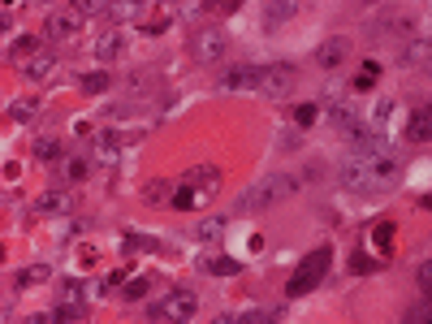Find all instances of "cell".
Instances as JSON below:
<instances>
[{
	"label": "cell",
	"instance_id": "1",
	"mask_svg": "<svg viewBox=\"0 0 432 324\" xmlns=\"http://www.w3.org/2000/svg\"><path fill=\"white\" fill-rule=\"evenodd\" d=\"M298 190V182L294 178H286V173H272V178H264V182H256L251 190H242V199L234 204V212H268L277 199H286V195H294Z\"/></svg>",
	"mask_w": 432,
	"mask_h": 324
},
{
	"label": "cell",
	"instance_id": "2",
	"mask_svg": "<svg viewBox=\"0 0 432 324\" xmlns=\"http://www.w3.org/2000/svg\"><path fill=\"white\" fill-rule=\"evenodd\" d=\"M199 311V294L190 290V286H177V290H169L160 303H151L143 316L147 320H190Z\"/></svg>",
	"mask_w": 432,
	"mask_h": 324
},
{
	"label": "cell",
	"instance_id": "3",
	"mask_svg": "<svg viewBox=\"0 0 432 324\" xmlns=\"http://www.w3.org/2000/svg\"><path fill=\"white\" fill-rule=\"evenodd\" d=\"M328 260H333V251H328V246H320V251H312V255H302V264H298V272L290 277L286 294H290V298H298V294H312V290L324 281Z\"/></svg>",
	"mask_w": 432,
	"mask_h": 324
},
{
	"label": "cell",
	"instance_id": "4",
	"mask_svg": "<svg viewBox=\"0 0 432 324\" xmlns=\"http://www.w3.org/2000/svg\"><path fill=\"white\" fill-rule=\"evenodd\" d=\"M256 83H260V65H234V69H225L216 78V91L234 95V91H251Z\"/></svg>",
	"mask_w": 432,
	"mask_h": 324
},
{
	"label": "cell",
	"instance_id": "5",
	"mask_svg": "<svg viewBox=\"0 0 432 324\" xmlns=\"http://www.w3.org/2000/svg\"><path fill=\"white\" fill-rule=\"evenodd\" d=\"M225 48H230V39H225L216 27H208V31H199V35H195L190 52H195V61H221V57H225Z\"/></svg>",
	"mask_w": 432,
	"mask_h": 324
},
{
	"label": "cell",
	"instance_id": "6",
	"mask_svg": "<svg viewBox=\"0 0 432 324\" xmlns=\"http://www.w3.org/2000/svg\"><path fill=\"white\" fill-rule=\"evenodd\" d=\"M342 186H346V190H354V195H372V190H376L372 169H368V160H363V156H354L350 164H342Z\"/></svg>",
	"mask_w": 432,
	"mask_h": 324
},
{
	"label": "cell",
	"instance_id": "7",
	"mask_svg": "<svg viewBox=\"0 0 432 324\" xmlns=\"http://www.w3.org/2000/svg\"><path fill=\"white\" fill-rule=\"evenodd\" d=\"M264 95H286L294 87V69L290 65H260V83H256Z\"/></svg>",
	"mask_w": 432,
	"mask_h": 324
},
{
	"label": "cell",
	"instance_id": "8",
	"mask_svg": "<svg viewBox=\"0 0 432 324\" xmlns=\"http://www.w3.org/2000/svg\"><path fill=\"white\" fill-rule=\"evenodd\" d=\"M346 57H350V39H342V35H337V39H324V43L316 48V61H320L324 69H337Z\"/></svg>",
	"mask_w": 432,
	"mask_h": 324
},
{
	"label": "cell",
	"instance_id": "9",
	"mask_svg": "<svg viewBox=\"0 0 432 324\" xmlns=\"http://www.w3.org/2000/svg\"><path fill=\"white\" fill-rule=\"evenodd\" d=\"M186 186H195L199 195H216V190H221V173H216L212 164H199V169L186 173Z\"/></svg>",
	"mask_w": 432,
	"mask_h": 324
},
{
	"label": "cell",
	"instance_id": "10",
	"mask_svg": "<svg viewBox=\"0 0 432 324\" xmlns=\"http://www.w3.org/2000/svg\"><path fill=\"white\" fill-rule=\"evenodd\" d=\"M74 208V199L65 195V190H43L39 199H35V212H43V216H65Z\"/></svg>",
	"mask_w": 432,
	"mask_h": 324
},
{
	"label": "cell",
	"instance_id": "11",
	"mask_svg": "<svg viewBox=\"0 0 432 324\" xmlns=\"http://www.w3.org/2000/svg\"><path fill=\"white\" fill-rule=\"evenodd\" d=\"M74 31H78V17H74V13H53V17L43 22V35L48 39H69Z\"/></svg>",
	"mask_w": 432,
	"mask_h": 324
},
{
	"label": "cell",
	"instance_id": "12",
	"mask_svg": "<svg viewBox=\"0 0 432 324\" xmlns=\"http://www.w3.org/2000/svg\"><path fill=\"white\" fill-rule=\"evenodd\" d=\"M428 134H432V117H428V108H415L411 121H406V139H411V143H428Z\"/></svg>",
	"mask_w": 432,
	"mask_h": 324
},
{
	"label": "cell",
	"instance_id": "13",
	"mask_svg": "<svg viewBox=\"0 0 432 324\" xmlns=\"http://www.w3.org/2000/svg\"><path fill=\"white\" fill-rule=\"evenodd\" d=\"M199 268L208 272V277H234V272H238V260H230V255H203Z\"/></svg>",
	"mask_w": 432,
	"mask_h": 324
},
{
	"label": "cell",
	"instance_id": "14",
	"mask_svg": "<svg viewBox=\"0 0 432 324\" xmlns=\"http://www.w3.org/2000/svg\"><path fill=\"white\" fill-rule=\"evenodd\" d=\"M53 73H57V57L53 52H39V57H31L27 61V78H53Z\"/></svg>",
	"mask_w": 432,
	"mask_h": 324
},
{
	"label": "cell",
	"instance_id": "15",
	"mask_svg": "<svg viewBox=\"0 0 432 324\" xmlns=\"http://www.w3.org/2000/svg\"><path fill=\"white\" fill-rule=\"evenodd\" d=\"M169 204H173L177 212H195V208L203 204V195H199L195 186H186V182H182V186H177V190H173V199H169Z\"/></svg>",
	"mask_w": 432,
	"mask_h": 324
},
{
	"label": "cell",
	"instance_id": "16",
	"mask_svg": "<svg viewBox=\"0 0 432 324\" xmlns=\"http://www.w3.org/2000/svg\"><path fill=\"white\" fill-rule=\"evenodd\" d=\"M39 108H43L39 95H27V99H13V104H9V117H13V121H31Z\"/></svg>",
	"mask_w": 432,
	"mask_h": 324
},
{
	"label": "cell",
	"instance_id": "17",
	"mask_svg": "<svg viewBox=\"0 0 432 324\" xmlns=\"http://www.w3.org/2000/svg\"><path fill=\"white\" fill-rule=\"evenodd\" d=\"M35 160H43V164H53V160H61V143H57L53 134H43V139H35Z\"/></svg>",
	"mask_w": 432,
	"mask_h": 324
},
{
	"label": "cell",
	"instance_id": "18",
	"mask_svg": "<svg viewBox=\"0 0 432 324\" xmlns=\"http://www.w3.org/2000/svg\"><path fill=\"white\" fill-rule=\"evenodd\" d=\"M294 13H298V5H290V0H277V5H268L264 22H268V27H281V22H290Z\"/></svg>",
	"mask_w": 432,
	"mask_h": 324
},
{
	"label": "cell",
	"instance_id": "19",
	"mask_svg": "<svg viewBox=\"0 0 432 324\" xmlns=\"http://www.w3.org/2000/svg\"><path fill=\"white\" fill-rule=\"evenodd\" d=\"M95 57H99V61H113V57H121V35H117V31H109L104 39L95 43Z\"/></svg>",
	"mask_w": 432,
	"mask_h": 324
},
{
	"label": "cell",
	"instance_id": "20",
	"mask_svg": "<svg viewBox=\"0 0 432 324\" xmlns=\"http://www.w3.org/2000/svg\"><path fill=\"white\" fill-rule=\"evenodd\" d=\"M61 173L69 182H83L87 173H91V160H83V156H69V160H61Z\"/></svg>",
	"mask_w": 432,
	"mask_h": 324
},
{
	"label": "cell",
	"instance_id": "21",
	"mask_svg": "<svg viewBox=\"0 0 432 324\" xmlns=\"http://www.w3.org/2000/svg\"><path fill=\"white\" fill-rule=\"evenodd\" d=\"M225 225H230V220H225V216H208V220H203V225L195 230V238L212 242V238H221V234H225Z\"/></svg>",
	"mask_w": 432,
	"mask_h": 324
},
{
	"label": "cell",
	"instance_id": "22",
	"mask_svg": "<svg viewBox=\"0 0 432 324\" xmlns=\"http://www.w3.org/2000/svg\"><path fill=\"white\" fill-rule=\"evenodd\" d=\"M35 48H39V39H35V35H22V39H13V43H9V57H13V61H18V57H39Z\"/></svg>",
	"mask_w": 432,
	"mask_h": 324
},
{
	"label": "cell",
	"instance_id": "23",
	"mask_svg": "<svg viewBox=\"0 0 432 324\" xmlns=\"http://www.w3.org/2000/svg\"><path fill=\"white\" fill-rule=\"evenodd\" d=\"M78 87H83L87 95H99V91L113 87V78H109V73H87V78H78Z\"/></svg>",
	"mask_w": 432,
	"mask_h": 324
},
{
	"label": "cell",
	"instance_id": "24",
	"mask_svg": "<svg viewBox=\"0 0 432 324\" xmlns=\"http://www.w3.org/2000/svg\"><path fill=\"white\" fill-rule=\"evenodd\" d=\"M424 61H428V43H424V39H415V43L402 52V65H424Z\"/></svg>",
	"mask_w": 432,
	"mask_h": 324
},
{
	"label": "cell",
	"instance_id": "25",
	"mask_svg": "<svg viewBox=\"0 0 432 324\" xmlns=\"http://www.w3.org/2000/svg\"><path fill=\"white\" fill-rule=\"evenodd\" d=\"M48 277H53V268H48V264H35V268H27V272L18 277V286H35V281H48Z\"/></svg>",
	"mask_w": 432,
	"mask_h": 324
},
{
	"label": "cell",
	"instance_id": "26",
	"mask_svg": "<svg viewBox=\"0 0 432 324\" xmlns=\"http://www.w3.org/2000/svg\"><path fill=\"white\" fill-rule=\"evenodd\" d=\"M173 186L160 178V182H147V190H143V199H147V204H165V195H169Z\"/></svg>",
	"mask_w": 432,
	"mask_h": 324
},
{
	"label": "cell",
	"instance_id": "27",
	"mask_svg": "<svg viewBox=\"0 0 432 324\" xmlns=\"http://www.w3.org/2000/svg\"><path fill=\"white\" fill-rule=\"evenodd\" d=\"M372 234H376V238H372V242H376V246H380V251H385V246H389V242H393V225H389V220H380V225H376V230H372Z\"/></svg>",
	"mask_w": 432,
	"mask_h": 324
},
{
	"label": "cell",
	"instance_id": "28",
	"mask_svg": "<svg viewBox=\"0 0 432 324\" xmlns=\"http://www.w3.org/2000/svg\"><path fill=\"white\" fill-rule=\"evenodd\" d=\"M324 178H328V164H324V160H316V164L302 169V182H324Z\"/></svg>",
	"mask_w": 432,
	"mask_h": 324
},
{
	"label": "cell",
	"instance_id": "29",
	"mask_svg": "<svg viewBox=\"0 0 432 324\" xmlns=\"http://www.w3.org/2000/svg\"><path fill=\"white\" fill-rule=\"evenodd\" d=\"M350 272H372V260H368L363 251H359V255L350 251Z\"/></svg>",
	"mask_w": 432,
	"mask_h": 324
},
{
	"label": "cell",
	"instance_id": "30",
	"mask_svg": "<svg viewBox=\"0 0 432 324\" xmlns=\"http://www.w3.org/2000/svg\"><path fill=\"white\" fill-rule=\"evenodd\" d=\"M415 281H419V290H424V298H428V281H432V264H419V268H415Z\"/></svg>",
	"mask_w": 432,
	"mask_h": 324
},
{
	"label": "cell",
	"instance_id": "31",
	"mask_svg": "<svg viewBox=\"0 0 432 324\" xmlns=\"http://www.w3.org/2000/svg\"><path fill=\"white\" fill-rule=\"evenodd\" d=\"M316 117H320V108H316V104H302V108H298V126H312Z\"/></svg>",
	"mask_w": 432,
	"mask_h": 324
},
{
	"label": "cell",
	"instance_id": "32",
	"mask_svg": "<svg viewBox=\"0 0 432 324\" xmlns=\"http://www.w3.org/2000/svg\"><path fill=\"white\" fill-rule=\"evenodd\" d=\"M406 320H411V324H419V320H428V298H424V303H419V307H411V311H406Z\"/></svg>",
	"mask_w": 432,
	"mask_h": 324
},
{
	"label": "cell",
	"instance_id": "33",
	"mask_svg": "<svg viewBox=\"0 0 432 324\" xmlns=\"http://www.w3.org/2000/svg\"><path fill=\"white\" fill-rule=\"evenodd\" d=\"M147 290H151V277H147V281H134V286H130V290H125V294H130V298H143Z\"/></svg>",
	"mask_w": 432,
	"mask_h": 324
},
{
	"label": "cell",
	"instance_id": "34",
	"mask_svg": "<svg viewBox=\"0 0 432 324\" xmlns=\"http://www.w3.org/2000/svg\"><path fill=\"white\" fill-rule=\"evenodd\" d=\"M393 113V99H380V104H376V121H385Z\"/></svg>",
	"mask_w": 432,
	"mask_h": 324
}]
</instances>
